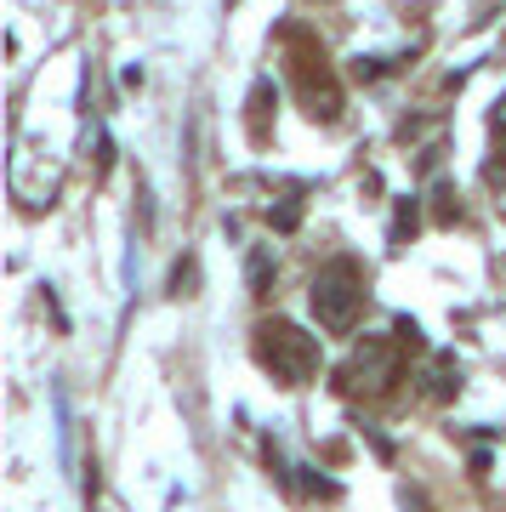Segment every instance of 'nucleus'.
Listing matches in <instances>:
<instances>
[{
    "instance_id": "1",
    "label": "nucleus",
    "mask_w": 506,
    "mask_h": 512,
    "mask_svg": "<svg viewBox=\"0 0 506 512\" xmlns=\"http://www.w3.org/2000/svg\"><path fill=\"white\" fill-rule=\"evenodd\" d=\"M256 359H262V370H273V382L302 387L319 370V336H302L285 319H268V325L256 330Z\"/></svg>"
},
{
    "instance_id": "5",
    "label": "nucleus",
    "mask_w": 506,
    "mask_h": 512,
    "mask_svg": "<svg viewBox=\"0 0 506 512\" xmlns=\"http://www.w3.org/2000/svg\"><path fill=\"white\" fill-rule=\"evenodd\" d=\"M404 234H416V200H404L393 217V239H404Z\"/></svg>"
},
{
    "instance_id": "4",
    "label": "nucleus",
    "mask_w": 506,
    "mask_h": 512,
    "mask_svg": "<svg viewBox=\"0 0 506 512\" xmlns=\"http://www.w3.org/2000/svg\"><path fill=\"white\" fill-rule=\"evenodd\" d=\"M268 279H273V251H251V291L268 296Z\"/></svg>"
},
{
    "instance_id": "2",
    "label": "nucleus",
    "mask_w": 506,
    "mask_h": 512,
    "mask_svg": "<svg viewBox=\"0 0 506 512\" xmlns=\"http://www.w3.org/2000/svg\"><path fill=\"white\" fill-rule=\"evenodd\" d=\"M308 302H313V319H319V330H330V336L353 330V319H359V308H364V279H359V268H353L347 256H342V262H325V268L313 274Z\"/></svg>"
},
{
    "instance_id": "6",
    "label": "nucleus",
    "mask_w": 506,
    "mask_h": 512,
    "mask_svg": "<svg viewBox=\"0 0 506 512\" xmlns=\"http://www.w3.org/2000/svg\"><path fill=\"white\" fill-rule=\"evenodd\" d=\"M455 211H461V205H455V194H450V188H438V217L450 222V217H455Z\"/></svg>"
},
{
    "instance_id": "7",
    "label": "nucleus",
    "mask_w": 506,
    "mask_h": 512,
    "mask_svg": "<svg viewBox=\"0 0 506 512\" xmlns=\"http://www.w3.org/2000/svg\"><path fill=\"white\" fill-rule=\"evenodd\" d=\"M489 120H495V131H506V97L495 103V114H489Z\"/></svg>"
},
{
    "instance_id": "3",
    "label": "nucleus",
    "mask_w": 506,
    "mask_h": 512,
    "mask_svg": "<svg viewBox=\"0 0 506 512\" xmlns=\"http://www.w3.org/2000/svg\"><path fill=\"white\" fill-rule=\"evenodd\" d=\"M393 382H398V348L387 336H364L359 348L347 353L342 387L347 393H387Z\"/></svg>"
}]
</instances>
